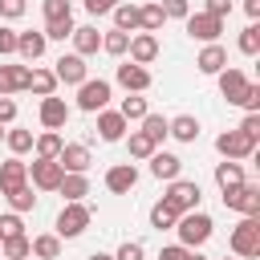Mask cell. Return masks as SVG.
Listing matches in <instances>:
<instances>
[{
    "label": "cell",
    "mask_w": 260,
    "mask_h": 260,
    "mask_svg": "<svg viewBox=\"0 0 260 260\" xmlns=\"http://www.w3.org/2000/svg\"><path fill=\"white\" fill-rule=\"evenodd\" d=\"M175 232H179V244L183 248H203L207 240H211V232H215V223H211V215L207 211H183L179 219H175Z\"/></svg>",
    "instance_id": "1"
},
{
    "label": "cell",
    "mask_w": 260,
    "mask_h": 260,
    "mask_svg": "<svg viewBox=\"0 0 260 260\" xmlns=\"http://www.w3.org/2000/svg\"><path fill=\"white\" fill-rule=\"evenodd\" d=\"M228 248H232V256H240V260L260 256V215H244V219L232 228Z\"/></svg>",
    "instance_id": "2"
},
{
    "label": "cell",
    "mask_w": 260,
    "mask_h": 260,
    "mask_svg": "<svg viewBox=\"0 0 260 260\" xmlns=\"http://www.w3.org/2000/svg\"><path fill=\"white\" fill-rule=\"evenodd\" d=\"M89 219H93V211L77 199V203H65L61 207V215H57V236L61 240H77L85 228H89Z\"/></svg>",
    "instance_id": "3"
},
{
    "label": "cell",
    "mask_w": 260,
    "mask_h": 260,
    "mask_svg": "<svg viewBox=\"0 0 260 260\" xmlns=\"http://www.w3.org/2000/svg\"><path fill=\"white\" fill-rule=\"evenodd\" d=\"M106 106H110V81H102V77H85V81L77 85V110L98 114V110H106Z\"/></svg>",
    "instance_id": "4"
},
{
    "label": "cell",
    "mask_w": 260,
    "mask_h": 260,
    "mask_svg": "<svg viewBox=\"0 0 260 260\" xmlns=\"http://www.w3.org/2000/svg\"><path fill=\"white\" fill-rule=\"evenodd\" d=\"M162 199L183 215V211H195V207H199L203 191H199V183H195V179H171V187H167V195H162Z\"/></svg>",
    "instance_id": "5"
},
{
    "label": "cell",
    "mask_w": 260,
    "mask_h": 260,
    "mask_svg": "<svg viewBox=\"0 0 260 260\" xmlns=\"http://www.w3.org/2000/svg\"><path fill=\"white\" fill-rule=\"evenodd\" d=\"M223 207H232L240 215H260V183H240V187L223 191Z\"/></svg>",
    "instance_id": "6"
},
{
    "label": "cell",
    "mask_w": 260,
    "mask_h": 260,
    "mask_svg": "<svg viewBox=\"0 0 260 260\" xmlns=\"http://www.w3.org/2000/svg\"><path fill=\"white\" fill-rule=\"evenodd\" d=\"M187 37H195V41H219V32H223V20L219 16H211V12H187Z\"/></svg>",
    "instance_id": "7"
},
{
    "label": "cell",
    "mask_w": 260,
    "mask_h": 260,
    "mask_svg": "<svg viewBox=\"0 0 260 260\" xmlns=\"http://www.w3.org/2000/svg\"><path fill=\"white\" fill-rule=\"evenodd\" d=\"M215 150L223 158H248V154H256V138H248L244 130H223L215 138Z\"/></svg>",
    "instance_id": "8"
},
{
    "label": "cell",
    "mask_w": 260,
    "mask_h": 260,
    "mask_svg": "<svg viewBox=\"0 0 260 260\" xmlns=\"http://www.w3.org/2000/svg\"><path fill=\"white\" fill-rule=\"evenodd\" d=\"M53 77H57L61 85H81V81L89 77V65H85V57H81V53H65V57H57Z\"/></svg>",
    "instance_id": "9"
},
{
    "label": "cell",
    "mask_w": 260,
    "mask_h": 260,
    "mask_svg": "<svg viewBox=\"0 0 260 260\" xmlns=\"http://www.w3.org/2000/svg\"><path fill=\"white\" fill-rule=\"evenodd\" d=\"M61 175H65V171H61L57 158H32V167H28V179H32L37 191H57Z\"/></svg>",
    "instance_id": "10"
},
{
    "label": "cell",
    "mask_w": 260,
    "mask_h": 260,
    "mask_svg": "<svg viewBox=\"0 0 260 260\" xmlns=\"http://www.w3.org/2000/svg\"><path fill=\"white\" fill-rule=\"evenodd\" d=\"M134 187H138V167H134V162H114V167L106 171V191L130 195Z\"/></svg>",
    "instance_id": "11"
},
{
    "label": "cell",
    "mask_w": 260,
    "mask_h": 260,
    "mask_svg": "<svg viewBox=\"0 0 260 260\" xmlns=\"http://www.w3.org/2000/svg\"><path fill=\"white\" fill-rule=\"evenodd\" d=\"M118 85L126 93H142V89H150V69L146 65H134V61H122L118 65Z\"/></svg>",
    "instance_id": "12"
},
{
    "label": "cell",
    "mask_w": 260,
    "mask_h": 260,
    "mask_svg": "<svg viewBox=\"0 0 260 260\" xmlns=\"http://www.w3.org/2000/svg\"><path fill=\"white\" fill-rule=\"evenodd\" d=\"M126 53H130L134 65H150V61L158 57V37H154V32H134L130 45H126Z\"/></svg>",
    "instance_id": "13"
},
{
    "label": "cell",
    "mask_w": 260,
    "mask_h": 260,
    "mask_svg": "<svg viewBox=\"0 0 260 260\" xmlns=\"http://www.w3.org/2000/svg\"><path fill=\"white\" fill-rule=\"evenodd\" d=\"M223 65H228V49H223L219 41H207V45L199 49V57H195V69L207 73V77H215Z\"/></svg>",
    "instance_id": "14"
},
{
    "label": "cell",
    "mask_w": 260,
    "mask_h": 260,
    "mask_svg": "<svg viewBox=\"0 0 260 260\" xmlns=\"http://www.w3.org/2000/svg\"><path fill=\"white\" fill-rule=\"evenodd\" d=\"M65 122H69V106H65V98H57V93L41 98V126H45V130H61Z\"/></svg>",
    "instance_id": "15"
},
{
    "label": "cell",
    "mask_w": 260,
    "mask_h": 260,
    "mask_svg": "<svg viewBox=\"0 0 260 260\" xmlns=\"http://www.w3.org/2000/svg\"><path fill=\"white\" fill-rule=\"evenodd\" d=\"M126 118L118 114V110H98V134H102V142H122L126 138Z\"/></svg>",
    "instance_id": "16"
},
{
    "label": "cell",
    "mask_w": 260,
    "mask_h": 260,
    "mask_svg": "<svg viewBox=\"0 0 260 260\" xmlns=\"http://www.w3.org/2000/svg\"><path fill=\"white\" fill-rule=\"evenodd\" d=\"M146 162H150V175H154V179H167V183H171V179L183 175V158L171 154V150H154Z\"/></svg>",
    "instance_id": "17"
},
{
    "label": "cell",
    "mask_w": 260,
    "mask_h": 260,
    "mask_svg": "<svg viewBox=\"0 0 260 260\" xmlns=\"http://www.w3.org/2000/svg\"><path fill=\"white\" fill-rule=\"evenodd\" d=\"M219 93L232 102V106H240V93H244V85H248V77H244V69H232V65H223L219 73Z\"/></svg>",
    "instance_id": "18"
},
{
    "label": "cell",
    "mask_w": 260,
    "mask_h": 260,
    "mask_svg": "<svg viewBox=\"0 0 260 260\" xmlns=\"http://www.w3.org/2000/svg\"><path fill=\"white\" fill-rule=\"evenodd\" d=\"M57 162H61V171H77V175H85V171H89V146H81V142H65L61 154H57Z\"/></svg>",
    "instance_id": "19"
},
{
    "label": "cell",
    "mask_w": 260,
    "mask_h": 260,
    "mask_svg": "<svg viewBox=\"0 0 260 260\" xmlns=\"http://www.w3.org/2000/svg\"><path fill=\"white\" fill-rule=\"evenodd\" d=\"M28 183V167L20 162V158H8V162H0V195H12L16 187H24Z\"/></svg>",
    "instance_id": "20"
},
{
    "label": "cell",
    "mask_w": 260,
    "mask_h": 260,
    "mask_svg": "<svg viewBox=\"0 0 260 260\" xmlns=\"http://www.w3.org/2000/svg\"><path fill=\"white\" fill-rule=\"evenodd\" d=\"M45 45H49L45 32H32V28H28V32H16V57H20V61H37V57H45Z\"/></svg>",
    "instance_id": "21"
},
{
    "label": "cell",
    "mask_w": 260,
    "mask_h": 260,
    "mask_svg": "<svg viewBox=\"0 0 260 260\" xmlns=\"http://www.w3.org/2000/svg\"><path fill=\"white\" fill-rule=\"evenodd\" d=\"M57 191H61V199H65V203H77V199H85V195H89V179H85V175H77V171H65V175H61V183H57Z\"/></svg>",
    "instance_id": "22"
},
{
    "label": "cell",
    "mask_w": 260,
    "mask_h": 260,
    "mask_svg": "<svg viewBox=\"0 0 260 260\" xmlns=\"http://www.w3.org/2000/svg\"><path fill=\"white\" fill-rule=\"evenodd\" d=\"M28 85V65H0V98H12Z\"/></svg>",
    "instance_id": "23"
},
{
    "label": "cell",
    "mask_w": 260,
    "mask_h": 260,
    "mask_svg": "<svg viewBox=\"0 0 260 260\" xmlns=\"http://www.w3.org/2000/svg\"><path fill=\"white\" fill-rule=\"evenodd\" d=\"M167 134H171V138H179V142H195V138H199V118H195V114L167 118Z\"/></svg>",
    "instance_id": "24"
},
{
    "label": "cell",
    "mask_w": 260,
    "mask_h": 260,
    "mask_svg": "<svg viewBox=\"0 0 260 260\" xmlns=\"http://www.w3.org/2000/svg\"><path fill=\"white\" fill-rule=\"evenodd\" d=\"M73 53H81V57H89V53H98L102 49V32L93 28V24H81V28H73Z\"/></svg>",
    "instance_id": "25"
},
{
    "label": "cell",
    "mask_w": 260,
    "mask_h": 260,
    "mask_svg": "<svg viewBox=\"0 0 260 260\" xmlns=\"http://www.w3.org/2000/svg\"><path fill=\"white\" fill-rule=\"evenodd\" d=\"M215 183H219V191L240 187V183H244V167H240V158H223V162H215Z\"/></svg>",
    "instance_id": "26"
},
{
    "label": "cell",
    "mask_w": 260,
    "mask_h": 260,
    "mask_svg": "<svg viewBox=\"0 0 260 260\" xmlns=\"http://www.w3.org/2000/svg\"><path fill=\"white\" fill-rule=\"evenodd\" d=\"M162 24H167V16H162V4L158 0L138 4V32H158Z\"/></svg>",
    "instance_id": "27"
},
{
    "label": "cell",
    "mask_w": 260,
    "mask_h": 260,
    "mask_svg": "<svg viewBox=\"0 0 260 260\" xmlns=\"http://www.w3.org/2000/svg\"><path fill=\"white\" fill-rule=\"evenodd\" d=\"M32 256V240L20 232L12 240H0V260H28Z\"/></svg>",
    "instance_id": "28"
},
{
    "label": "cell",
    "mask_w": 260,
    "mask_h": 260,
    "mask_svg": "<svg viewBox=\"0 0 260 260\" xmlns=\"http://www.w3.org/2000/svg\"><path fill=\"white\" fill-rule=\"evenodd\" d=\"M110 12H114V28H122V32H138V4L118 0Z\"/></svg>",
    "instance_id": "29"
},
{
    "label": "cell",
    "mask_w": 260,
    "mask_h": 260,
    "mask_svg": "<svg viewBox=\"0 0 260 260\" xmlns=\"http://www.w3.org/2000/svg\"><path fill=\"white\" fill-rule=\"evenodd\" d=\"M61 146H65V142H61V134H57V130H41V134L32 138L37 158H57V154H61Z\"/></svg>",
    "instance_id": "30"
},
{
    "label": "cell",
    "mask_w": 260,
    "mask_h": 260,
    "mask_svg": "<svg viewBox=\"0 0 260 260\" xmlns=\"http://www.w3.org/2000/svg\"><path fill=\"white\" fill-rule=\"evenodd\" d=\"M24 89H32L37 98H49L53 89H57V77H53V69H28V85Z\"/></svg>",
    "instance_id": "31"
},
{
    "label": "cell",
    "mask_w": 260,
    "mask_h": 260,
    "mask_svg": "<svg viewBox=\"0 0 260 260\" xmlns=\"http://www.w3.org/2000/svg\"><path fill=\"white\" fill-rule=\"evenodd\" d=\"M175 219H179V211H175L167 199H158V203L150 207V228H154V232H167V228H175Z\"/></svg>",
    "instance_id": "32"
},
{
    "label": "cell",
    "mask_w": 260,
    "mask_h": 260,
    "mask_svg": "<svg viewBox=\"0 0 260 260\" xmlns=\"http://www.w3.org/2000/svg\"><path fill=\"white\" fill-rule=\"evenodd\" d=\"M118 114H122L126 122H142V118L150 114V106H146V98H138V93H134V98H122Z\"/></svg>",
    "instance_id": "33"
},
{
    "label": "cell",
    "mask_w": 260,
    "mask_h": 260,
    "mask_svg": "<svg viewBox=\"0 0 260 260\" xmlns=\"http://www.w3.org/2000/svg\"><path fill=\"white\" fill-rule=\"evenodd\" d=\"M32 256L37 260H57L61 256V236H37L32 240Z\"/></svg>",
    "instance_id": "34"
},
{
    "label": "cell",
    "mask_w": 260,
    "mask_h": 260,
    "mask_svg": "<svg viewBox=\"0 0 260 260\" xmlns=\"http://www.w3.org/2000/svg\"><path fill=\"white\" fill-rule=\"evenodd\" d=\"M126 45H130V32H122V28L102 32V49H106L110 57H122V53H126Z\"/></svg>",
    "instance_id": "35"
},
{
    "label": "cell",
    "mask_w": 260,
    "mask_h": 260,
    "mask_svg": "<svg viewBox=\"0 0 260 260\" xmlns=\"http://www.w3.org/2000/svg\"><path fill=\"white\" fill-rule=\"evenodd\" d=\"M126 150H130V158H150V154H154L158 146H154V142H150V138H146L142 130H134V134L126 138Z\"/></svg>",
    "instance_id": "36"
},
{
    "label": "cell",
    "mask_w": 260,
    "mask_h": 260,
    "mask_svg": "<svg viewBox=\"0 0 260 260\" xmlns=\"http://www.w3.org/2000/svg\"><path fill=\"white\" fill-rule=\"evenodd\" d=\"M4 199L12 203V211H16V215H24V211H32V207H37V195H32V187H28V183H24V187H16V191H12V195H4Z\"/></svg>",
    "instance_id": "37"
},
{
    "label": "cell",
    "mask_w": 260,
    "mask_h": 260,
    "mask_svg": "<svg viewBox=\"0 0 260 260\" xmlns=\"http://www.w3.org/2000/svg\"><path fill=\"white\" fill-rule=\"evenodd\" d=\"M73 16H61V20H45V41H65V37H73Z\"/></svg>",
    "instance_id": "38"
},
{
    "label": "cell",
    "mask_w": 260,
    "mask_h": 260,
    "mask_svg": "<svg viewBox=\"0 0 260 260\" xmlns=\"http://www.w3.org/2000/svg\"><path fill=\"white\" fill-rule=\"evenodd\" d=\"M142 134L158 146V142L167 138V118H162V114H146V118H142Z\"/></svg>",
    "instance_id": "39"
},
{
    "label": "cell",
    "mask_w": 260,
    "mask_h": 260,
    "mask_svg": "<svg viewBox=\"0 0 260 260\" xmlns=\"http://www.w3.org/2000/svg\"><path fill=\"white\" fill-rule=\"evenodd\" d=\"M32 130H4V142H8V150L12 154H24V150H32Z\"/></svg>",
    "instance_id": "40"
},
{
    "label": "cell",
    "mask_w": 260,
    "mask_h": 260,
    "mask_svg": "<svg viewBox=\"0 0 260 260\" xmlns=\"http://www.w3.org/2000/svg\"><path fill=\"white\" fill-rule=\"evenodd\" d=\"M240 53H244V57H256V53H260V24H256V20L240 32Z\"/></svg>",
    "instance_id": "41"
},
{
    "label": "cell",
    "mask_w": 260,
    "mask_h": 260,
    "mask_svg": "<svg viewBox=\"0 0 260 260\" xmlns=\"http://www.w3.org/2000/svg\"><path fill=\"white\" fill-rule=\"evenodd\" d=\"M158 4H162V16L167 20H187V12H191L187 0H158Z\"/></svg>",
    "instance_id": "42"
},
{
    "label": "cell",
    "mask_w": 260,
    "mask_h": 260,
    "mask_svg": "<svg viewBox=\"0 0 260 260\" xmlns=\"http://www.w3.org/2000/svg\"><path fill=\"white\" fill-rule=\"evenodd\" d=\"M61 16H73V4L69 0H45V20H61Z\"/></svg>",
    "instance_id": "43"
},
{
    "label": "cell",
    "mask_w": 260,
    "mask_h": 260,
    "mask_svg": "<svg viewBox=\"0 0 260 260\" xmlns=\"http://www.w3.org/2000/svg\"><path fill=\"white\" fill-rule=\"evenodd\" d=\"M24 232V223H20V215L12 211V215H0V240H12V236H20Z\"/></svg>",
    "instance_id": "44"
},
{
    "label": "cell",
    "mask_w": 260,
    "mask_h": 260,
    "mask_svg": "<svg viewBox=\"0 0 260 260\" xmlns=\"http://www.w3.org/2000/svg\"><path fill=\"white\" fill-rule=\"evenodd\" d=\"M240 106H244L248 114H252V110H260V85H256V81H248V85H244V93H240Z\"/></svg>",
    "instance_id": "45"
},
{
    "label": "cell",
    "mask_w": 260,
    "mask_h": 260,
    "mask_svg": "<svg viewBox=\"0 0 260 260\" xmlns=\"http://www.w3.org/2000/svg\"><path fill=\"white\" fill-rule=\"evenodd\" d=\"M142 256H146V248H142L138 240H126V244L114 252V260H142Z\"/></svg>",
    "instance_id": "46"
},
{
    "label": "cell",
    "mask_w": 260,
    "mask_h": 260,
    "mask_svg": "<svg viewBox=\"0 0 260 260\" xmlns=\"http://www.w3.org/2000/svg\"><path fill=\"white\" fill-rule=\"evenodd\" d=\"M24 8H28L24 0H0V16H4V20H20Z\"/></svg>",
    "instance_id": "47"
},
{
    "label": "cell",
    "mask_w": 260,
    "mask_h": 260,
    "mask_svg": "<svg viewBox=\"0 0 260 260\" xmlns=\"http://www.w3.org/2000/svg\"><path fill=\"white\" fill-rule=\"evenodd\" d=\"M236 130H244L248 138H260V110H252V114H244V122H240Z\"/></svg>",
    "instance_id": "48"
},
{
    "label": "cell",
    "mask_w": 260,
    "mask_h": 260,
    "mask_svg": "<svg viewBox=\"0 0 260 260\" xmlns=\"http://www.w3.org/2000/svg\"><path fill=\"white\" fill-rule=\"evenodd\" d=\"M16 53V28H0V57Z\"/></svg>",
    "instance_id": "49"
},
{
    "label": "cell",
    "mask_w": 260,
    "mask_h": 260,
    "mask_svg": "<svg viewBox=\"0 0 260 260\" xmlns=\"http://www.w3.org/2000/svg\"><path fill=\"white\" fill-rule=\"evenodd\" d=\"M203 12H211V16L223 20V16L232 12V0H203Z\"/></svg>",
    "instance_id": "50"
},
{
    "label": "cell",
    "mask_w": 260,
    "mask_h": 260,
    "mask_svg": "<svg viewBox=\"0 0 260 260\" xmlns=\"http://www.w3.org/2000/svg\"><path fill=\"white\" fill-rule=\"evenodd\" d=\"M187 252H191V248H183V244H167V248L158 252V260H187Z\"/></svg>",
    "instance_id": "51"
},
{
    "label": "cell",
    "mask_w": 260,
    "mask_h": 260,
    "mask_svg": "<svg viewBox=\"0 0 260 260\" xmlns=\"http://www.w3.org/2000/svg\"><path fill=\"white\" fill-rule=\"evenodd\" d=\"M12 118H16V102L12 98H0V126H8Z\"/></svg>",
    "instance_id": "52"
},
{
    "label": "cell",
    "mask_w": 260,
    "mask_h": 260,
    "mask_svg": "<svg viewBox=\"0 0 260 260\" xmlns=\"http://www.w3.org/2000/svg\"><path fill=\"white\" fill-rule=\"evenodd\" d=\"M114 4H118V0H85V12H89V16H102V12H110Z\"/></svg>",
    "instance_id": "53"
},
{
    "label": "cell",
    "mask_w": 260,
    "mask_h": 260,
    "mask_svg": "<svg viewBox=\"0 0 260 260\" xmlns=\"http://www.w3.org/2000/svg\"><path fill=\"white\" fill-rule=\"evenodd\" d=\"M244 12H248L252 20H260V0H244Z\"/></svg>",
    "instance_id": "54"
},
{
    "label": "cell",
    "mask_w": 260,
    "mask_h": 260,
    "mask_svg": "<svg viewBox=\"0 0 260 260\" xmlns=\"http://www.w3.org/2000/svg\"><path fill=\"white\" fill-rule=\"evenodd\" d=\"M89 260H114V256H106V252H93V256H89Z\"/></svg>",
    "instance_id": "55"
},
{
    "label": "cell",
    "mask_w": 260,
    "mask_h": 260,
    "mask_svg": "<svg viewBox=\"0 0 260 260\" xmlns=\"http://www.w3.org/2000/svg\"><path fill=\"white\" fill-rule=\"evenodd\" d=\"M187 260H207V256H199V252H187Z\"/></svg>",
    "instance_id": "56"
},
{
    "label": "cell",
    "mask_w": 260,
    "mask_h": 260,
    "mask_svg": "<svg viewBox=\"0 0 260 260\" xmlns=\"http://www.w3.org/2000/svg\"><path fill=\"white\" fill-rule=\"evenodd\" d=\"M0 142H4V130H0Z\"/></svg>",
    "instance_id": "57"
},
{
    "label": "cell",
    "mask_w": 260,
    "mask_h": 260,
    "mask_svg": "<svg viewBox=\"0 0 260 260\" xmlns=\"http://www.w3.org/2000/svg\"><path fill=\"white\" fill-rule=\"evenodd\" d=\"M219 260H228V256H219Z\"/></svg>",
    "instance_id": "58"
},
{
    "label": "cell",
    "mask_w": 260,
    "mask_h": 260,
    "mask_svg": "<svg viewBox=\"0 0 260 260\" xmlns=\"http://www.w3.org/2000/svg\"><path fill=\"white\" fill-rule=\"evenodd\" d=\"M28 260H32V256H28Z\"/></svg>",
    "instance_id": "59"
}]
</instances>
